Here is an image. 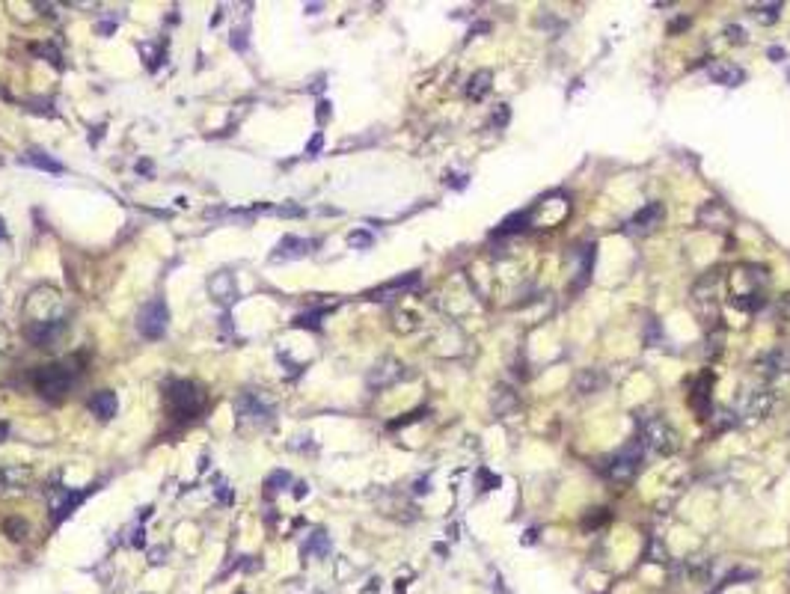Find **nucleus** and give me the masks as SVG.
<instances>
[{
	"label": "nucleus",
	"instance_id": "obj_11",
	"mask_svg": "<svg viewBox=\"0 0 790 594\" xmlns=\"http://www.w3.org/2000/svg\"><path fill=\"white\" fill-rule=\"evenodd\" d=\"M208 288H211V294L217 297V301H223V303H229V301H235V297H238V286H235V276H232V274H217V276H211Z\"/></svg>",
	"mask_w": 790,
	"mask_h": 594
},
{
	"label": "nucleus",
	"instance_id": "obj_1",
	"mask_svg": "<svg viewBox=\"0 0 790 594\" xmlns=\"http://www.w3.org/2000/svg\"><path fill=\"white\" fill-rule=\"evenodd\" d=\"M166 407L173 419H193L205 407V392L191 381H173L166 384Z\"/></svg>",
	"mask_w": 790,
	"mask_h": 594
},
{
	"label": "nucleus",
	"instance_id": "obj_9",
	"mask_svg": "<svg viewBox=\"0 0 790 594\" xmlns=\"http://www.w3.org/2000/svg\"><path fill=\"white\" fill-rule=\"evenodd\" d=\"M116 407H119V401H116V392H110V389L95 392L92 399H90V410L98 419H105V422L116 416Z\"/></svg>",
	"mask_w": 790,
	"mask_h": 594
},
{
	"label": "nucleus",
	"instance_id": "obj_31",
	"mask_svg": "<svg viewBox=\"0 0 790 594\" xmlns=\"http://www.w3.org/2000/svg\"><path fill=\"white\" fill-rule=\"evenodd\" d=\"M683 27H689V18H680V21H675V24H668V33H678V30H683Z\"/></svg>",
	"mask_w": 790,
	"mask_h": 594
},
{
	"label": "nucleus",
	"instance_id": "obj_30",
	"mask_svg": "<svg viewBox=\"0 0 790 594\" xmlns=\"http://www.w3.org/2000/svg\"><path fill=\"white\" fill-rule=\"evenodd\" d=\"M164 556H166V550H164V547L152 550V565H161V562H164Z\"/></svg>",
	"mask_w": 790,
	"mask_h": 594
},
{
	"label": "nucleus",
	"instance_id": "obj_33",
	"mask_svg": "<svg viewBox=\"0 0 790 594\" xmlns=\"http://www.w3.org/2000/svg\"><path fill=\"white\" fill-rule=\"evenodd\" d=\"M137 173H146V176H152V163H149V161H140V163H137Z\"/></svg>",
	"mask_w": 790,
	"mask_h": 594
},
{
	"label": "nucleus",
	"instance_id": "obj_6",
	"mask_svg": "<svg viewBox=\"0 0 790 594\" xmlns=\"http://www.w3.org/2000/svg\"><path fill=\"white\" fill-rule=\"evenodd\" d=\"M309 247H312V241H306V238H297V235H285L279 244H277V250L271 253V259L274 261H292V259H304L306 253H309Z\"/></svg>",
	"mask_w": 790,
	"mask_h": 594
},
{
	"label": "nucleus",
	"instance_id": "obj_18",
	"mask_svg": "<svg viewBox=\"0 0 790 594\" xmlns=\"http://www.w3.org/2000/svg\"><path fill=\"white\" fill-rule=\"evenodd\" d=\"M27 478V470H15V467H0V487H21Z\"/></svg>",
	"mask_w": 790,
	"mask_h": 594
},
{
	"label": "nucleus",
	"instance_id": "obj_26",
	"mask_svg": "<svg viewBox=\"0 0 790 594\" xmlns=\"http://www.w3.org/2000/svg\"><path fill=\"white\" fill-rule=\"evenodd\" d=\"M321 146H324V137H321V131H318V134L309 140V146H306V155H318V152H321Z\"/></svg>",
	"mask_w": 790,
	"mask_h": 594
},
{
	"label": "nucleus",
	"instance_id": "obj_10",
	"mask_svg": "<svg viewBox=\"0 0 790 594\" xmlns=\"http://www.w3.org/2000/svg\"><path fill=\"white\" fill-rule=\"evenodd\" d=\"M708 75H710V80H716V84H725V87H740L746 80L743 69H737V65H725V63L710 65Z\"/></svg>",
	"mask_w": 790,
	"mask_h": 594
},
{
	"label": "nucleus",
	"instance_id": "obj_17",
	"mask_svg": "<svg viewBox=\"0 0 790 594\" xmlns=\"http://www.w3.org/2000/svg\"><path fill=\"white\" fill-rule=\"evenodd\" d=\"M292 485V475L285 472V470H274L271 475L265 478V497H277L279 490H285Z\"/></svg>",
	"mask_w": 790,
	"mask_h": 594
},
{
	"label": "nucleus",
	"instance_id": "obj_2",
	"mask_svg": "<svg viewBox=\"0 0 790 594\" xmlns=\"http://www.w3.org/2000/svg\"><path fill=\"white\" fill-rule=\"evenodd\" d=\"M72 381L75 377H72L69 366H42V369L33 372V387H36V392L42 395V399H51V401L63 399V395L69 392Z\"/></svg>",
	"mask_w": 790,
	"mask_h": 594
},
{
	"label": "nucleus",
	"instance_id": "obj_15",
	"mask_svg": "<svg viewBox=\"0 0 790 594\" xmlns=\"http://www.w3.org/2000/svg\"><path fill=\"white\" fill-rule=\"evenodd\" d=\"M304 558L306 556H318V558H324V556H330V535L327 532H321V529H315L309 538H306V544H304Z\"/></svg>",
	"mask_w": 790,
	"mask_h": 594
},
{
	"label": "nucleus",
	"instance_id": "obj_14",
	"mask_svg": "<svg viewBox=\"0 0 790 594\" xmlns=\"http://www.w3.org/2000/svg\"><path fill=\"white\" fill-rule=\"evenodd\" d=\"M660 220H663V205L660 202H648L645 208H639L633 214V226H639V229H653Z\"/></svg>",
	"mask_w": 790,
	"mask_h": 594
},
{
	"label": "nucleus",
	"instance_id": "obj_16",
	"mask_svg": "<svg viewBox=\"0 0 790 594\" xmlns=\"http://www.w3.org/2000/svg\"><path fill=\"white\" fill-rule=\"evenodd\" d=\"M491 72H476L473 77H469V87H466V95L473 98V102H481V98L491 92Z\"/></svg>",
	"mask_w": 790,
	"mask_h": 594
},
{
	"label": "nucleus",
	"instance_id": "obj_3",
	"mask_svg": "<svg viewBox=\"0 0 790 594\" xmlns=\"http://www.w3.org/2000/svg\"><path fill=\"white\" fill-rule=\"evenodd\" d=\"M166 324H170V309H166V303L161 301V297L149 301V303L140 309L137 330H140L146 339H161V336L166 333Z\"/></svg>",
	"mask_w": 790,
	"mask_h": 594
},
{
	"label": "nucleus",
	"instance_id": "obj_24",
	"mask_svg": "<svg viewBox=\"0 0 790 594\" xmlns=\"http://www.w3.org/2000/svg\"><path fill=\"white\" fill-rule=\"evenodd\" d=\"M348 244H351V247H360V250H365V247H372V235H368V232H360V229H357V232H351V235H348Z\"/></svg>",
	"mask_w": 790,
	"mask_h": 594
},
{
	"label": "nucleus",
	"instance_id": "obj_8",
	"mask_svg": "<svg viewBox=\"0 0 790 594\" xmlns=\"http://www.w3.org/2000/svg\"><path fill=\"white\" fill-rule=\"evenodd\" d=\"M90 490H95V487H87V490H63V500L51 505V511H54V526H60L65 517H69L72 511H75L83 500H87Z\"/></svg>",
	"mask_w": 790,
	"mask_h": 594
},
{
	"label": "nucleus",
	"instance_id": "obj_21",
	"mask_svg": "<svg viewBox=\"0 0 790 594\" xmlns=\"http://www.w3.org/2000/svg\"><path fill=\"white\" fill-rule=\"evenodd\" d=\"M330 312V306H321V309H312V312H304V315L294 318V327H321V318Z\"/></svg>",
	"mask_w": 790,
	"mask_h": 594
},
{
	"label": "nucleus",
	"instance_id": "obj_5",
	"mask_svg": "<svg viewBox=\"0 0 790 594\" xmlns=\"http://www.w3.org/2000/svg\"><path fill=\"white\" fill-rule=\"evenodd\" d=\"M639 443L645 446V449H653L660 455H668L678 449V434L671 431V428L663 422V419H648L645 425V434L639 437Z\"/></svg>",
	"mask_w": 790,
	"mask_h": 594
},
{
	"label": "nucleus",
	"instance_id": "obj_35",
	"mask_svg": "<svg viewBox=\"0 0 790 594\" xmlns=\"http://www.w3.org/2000/svg\"><path fill=\"white\" fill-rule=\"evenodd\" d=\"M306 490H309L306 485H297V490H294V497H297V500H304V497H306Z\"/></svg>",
	"mask_w": 790,
	"mask_h": 594
},
{
	"label": "nucleus",
	"instance_id": "obj_23",
	"mask_svg": "<svg viewBox=\"0 0 790 594\" xmlns=\"http://www.w3.org/2000/svg\"><path fill=\"white\" fill-rule=\"evenodd\" d=\"M592 265H594V247H585L582 250V274H580V288L588 283V276H592Z\"/></svg>",
	"mask_w": 790,
	"mask_h": 594
},
{
	"label": "nucleus",
	"instance_id": "obj_20",
	"mask_svg": "<svg viewBox=\"0 0 790 594\" xmlns=\"http://www.w3.org/2000/svg\"><path fill=\"white\" fill-rule=\"evenodd\" d=\"M520 223H529V214L526 211H520V214H511V217H506L499 223V229L493 235H511V232H517V229H523Z\"/></svg>",
	"mask_w": 790,
	"mask_h": 594
},
{
	"label": "nucleus",
	"instance_id": "obj_22",
	"mask_svg": "<svg viewBox=\"0 0 790 594\" xmlns=\"http://www.w3.org/2000/svg\"><path fill=\"white\" fill-rule=\"evenodd\" d=\"M4 532H6L12 541H21V538L27 535V523H24L21 517H9V520L4 523Z\"/></svg>",
	"mask_w": 790,
	"mask_h": 594
},
{
	"label": "nucleus",
	"instance_id": "obj_36",
	"mask_svg": "<svg viewBox=\"0 0 790 594\" xmlns=\"http://www.w3.org/2000/svg\"><path fill=\"white\" fill-rule=\"evenodd\" d=\"M4 232H6V229H4V217H0V238H4Z\"/></svg>",
	"mask_w": 790,
	"mask_h": 594
},
{
	"label": "nucleus",
	"instance_id": "obj_25",
	"mask_svg": "<svg viewBox=\"0 0 790 594\" xmlns=\"http://www.w3.org/2000/svg\"><path fill=\"white\" fill-rule=\"evenodd\" d=\"M508 119H511V110H508V104H499L496 117H493V125H508Z\"/></svg>",
	"mask_w": 790,
	"mask_h": 594
},
{
	"label": "nucleus",
	"instance_id": "obj_7",
	"mask_svg": "<svg viewBox=\"0 0 790 594\" xmlns=\"http://www.w3.org/2000/svg\"><path fill=\"white\" fill-rule=\"evenodd\" d=\"M238 419L241 422H267L271 419V407L265 401H259L256 395H241L238 399Z\"/></svg>",
	"mask_w": 790,
	"mask_h": 594
},
{
	"label": "nucleus",
	"instance_id": "obj_27",
	"mask_svg": "<svg viewBox=\"0 0 790 594\" xmlns=\"http://www.w3.org/2000/svg\"><path fill=\"white\" fill-rule=\"evenodd\" d=\"M330 107H333L330 102H318V125H324L330 119V113H333Z\"/></svg>",
	"mask_w": 790,
	"mask_h": 594
},
{
	"label": "nucleus",
	"instance_id": "obj_32",
	"mask_svg": "<svg viewBox=\"0 0 790 594\" xmlns=\"http://www.w3.org/2000/svg\"><path fill=\"white\" fill-rule=\"evenodd\" d=\"M143 535H146L143 529H137V532H134V541H131L134 547H143V544H146V538H143Z\"/></svg>",
	"mask_w": 790,
	"mask_h": 594
},
{
	"label": "nucleus",
	"instance_id": "obj_34",
	"mask_svg": "<svg viewBox=\"0 0 790 594\" xmlns=\"http://www.w3.org/2000/svg\"><path fill=\"white\" fill-rule=\"evenodd\" d=\"M6 434H9V422H0V443L6 440Z\"/></svg>",
	"mask_w": 790,
	"mask_h": 594
},
{
	"label": "nucleus",
	"instance_id": "obj_12",
	"mask_svg": "<svg viewBox=\"0 0 790 594\" xmlns=\"http://www.w3.org/2000/svg\"><path fill=\"white\" fill-rule=\"evenodd\" d=\"M21 163H30V167L45 170V173H63V170H65L60 161H54L48 152H39V148H30V152H24V155H21Z\"/></svg>",
	"mask_w": 790,
	"mask_h": 594
},
{
	"label": "nucleus",
	"instance_id": "obj_19",
	"mask_svg": "<svg viewBox=\"0 0 790 594\" xmlns=\"http://www.w3.org/2000/svg\"><path fill=\"white\" fill-rule=\"evenodd\" d=\"M603 387V374H594V372H582L580 377H577V389L582 392V395H588V392H597Z\"/></svg>",
	"mask_w": 790,
	"mask_h": 594
},
{
	"label": "nucleus",
	"instance_id": "obj_28",
	"mask_svg": "<svg viewBox=\"0 0 790 594\" xmlns=\"http://www.w3.org/2000/svg\"><path fill=\"white\" fill-rule=\"evenodd\" d=\"M247 30H238V33H232V48H238V51H244L247 48Z\"/></svg>",
	"mask_w": 790,
	"mask_h": 594
},
{
	"label": "nucleus",
	"instance_id": "obj_4",
	"mask_svg": "<svg viewBox=\"0 0 790 594\" xmlns=\"http://www.w3.org/2000/svg\"><path fill=\"white\" fill-rule=\"evenodd\" d=\"M642 452H645V446L639 443V440L630 443L624 452H618V455L609 460V464H607V475L615 478V482H630V478L636 475V470L642 467V458H645Z\"/></svg>",
	"mask_w": 790,
	"mask_h": 594
},
{
	"label": "nucleus",
	"instance_id": "obj_13",
	"mask_svg": "<svg viewBox=\"0 0 790 594\" xmlns=\"http://www.w3.org/2000/svg\"><path fill=\"white\" fill-rule=\"evenodd\" d=\"M419 283V274L413 271V274H405V276H398V279H393V283H386V286H380V288H375L372 294V301H386V297L390 294H395V291H405V288H410V286H416Z\"/></svg>",
	"mask_w": 790,
	"mask_h": 594
},
{
	"label": "nucleus",
	"instance_id": "obj_29",
	"mask_svg": "<svg viewBox=\"0 0 790 594\" xmlns=\"http://www.w3.org/2000/svg\"><path fill=\"white\" fill-rule=\"evenodd\" d=\"M725 33L731 36V42H746V30H740V27H728Z\"/></svg>",
	"mask_w": 790,
	"mask_h": 594
}]
</instances>
